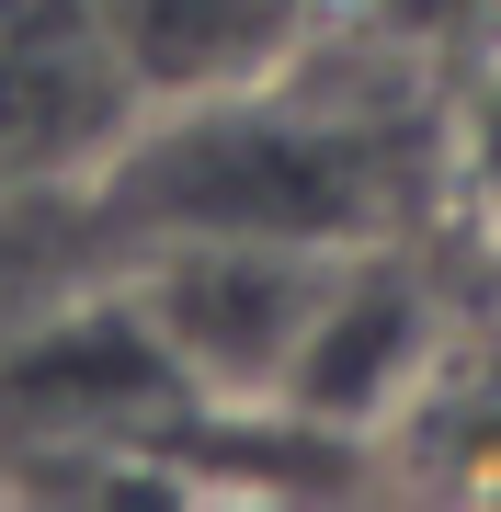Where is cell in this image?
Segmentation results:
<instances>
[{
  "label": "cell",
  "instance_id": "1",
  "mask_svg": "<svg viewBox=\"0 0 501 512\" xmlns=\"http://www.w3.org/2000/svg\"><path fill=\"white\" fill-rule=\"evenodd\" d=\"M353 239H149L126 308L149 319L160 365L205 410H274L297 330Z\"/></svg>",
  "mask_w": 501,
  "mask_h": 512
},
{
  "label": "cell",
  "instance_id": "4",
  "mask_svg": "<svg viewBox=\"0 0 501 512\" xmlns=\"http://www.w3.org/2000/svg\"><path fill=\"white\" fill-rule=\"evenodd\" d=\"M319 23H331V0H92V35L114 57V80L137 92V114L228 103V92L308 69Z\"/></svg>",
  "mask_w": 501,
  "mask_h": 512
},
{
  "label": "cell",
  "instance_id": "5",
  "mask_svg": "<svg viewBox=\"0 0 501 512\" xmlns=\"http://www.w3.org/2000/svg\"><path fill=\"white\" fill-rule=\"evenodd\" d=\"M445 171H456V194L479 205V228H501V57L490 69H467V92L445 103Z\"/></svg>",
  "mask_w": 501,
  "mask_h": 512
},
{
  "label": "cell",
  "instance_id": "3",
  "mask_svg": "<svg viewBox=\"0 0 501 512\" xmlns=\"http://www.w3.org/2000/svg\"><path fill=\"white\" fill-rule=\"evenodd\" d=\"M137 137V92L114 80L92 0H0V194L80 183Z\"/></svg>",
  "mask_w": 501,
  "mask_h": 512
},
{
  "label": "cell",
  "instance_id": "2",
  "mask_svg": "<svg viewBox=\"0 0 501 512\" xmlns=\"http://www.w3.org/2000/svg\"><path fill=\"white\" fill-rule=\"evenodd\" d=\"M445 376V330H433V296L376 262L365 239L331 262L319 308L297 330V365H285V421H319V433H376V421H410L422 387Z\"/></svg>",
  "mask_w": 501,
  "mask_h": 512
}]
</instances>
